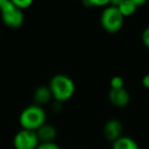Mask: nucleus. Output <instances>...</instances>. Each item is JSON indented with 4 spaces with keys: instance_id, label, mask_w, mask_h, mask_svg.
Instances as JSON below:
<instances>
[{
    "instance_id": "nucleus-6",
    "label": "nucleus",
    "mask_w": 149,
    "mask_h": 149,
    "mask_svg": "<svg viewBox=\"0 0 149 149\" xmlns=\"http://www.w3.org/2000/svg\"><path fill=\"white\" fill-rule=\"evenodd\" d=\"M103 133L108 141L113 143L123 136V125L118 120L112 118L105 123Z\"/></svg>"
},
{
    "instance_id": "nucleus-9",
    "label": "nucleus",
    "mask_w": 149,
    "mask_h": 149,
    "mask_svg": "<svg viewBox=\"0 0 149 149\" xmlns=\"http://www.w3.org/2000/svg\"><path fill=\"white\" fill-rule=\"evenodd\" d=\"M52 98L51 92H50L49 87L46 86H40L34 92V101L36 105H39L42 107V105L48 103L50 99Z\"/></svg>"
},
{
    "instance_id": "nucleus-12",
    "label": "nucleus",
    "mask_w": 149,
    "mask_h": 149,
    "mask_svg": "<svg viewBox=\"0 0 149 149\" xmlns=\"http://www.w3.org/2000/svg\"><path fill=\"white\" fill-rule=\"evenodd\" d=\"M125 80L120 76H116L110 80V87L111 89H122L125 88Z\"/></svg>"
},
{
    "instance_id": "nucleus-18",
    "label": "nucleus",
    "mask_w": 149,
    "mask_h": 149,
    "mask_svg": "<svg viewBox=\"0 0 149 149\" xmlns=\"http://www.w3.org/2000/svg\"><path fill=\"white\" fill-rule=\"evenodd\" d=\"M133 1H134L135 5H136L137 7L141 6V5H143V4H145V3H146V1H145V0H133Z\"/></svg>"
},
{
    "instance_id": "nucleus-4",
    "label": "nucleus",
    "mask_w": 149,
    "mask_h": 149,
    "mask_svg": "<svg viewBox=\"0 0 149 149\" xmlns=\"http://www.w3.org/2000/svg\"><path fill=\"white\" fill-rule=\"evenodd\" d=\"M1 17L4 25L11 29H17L24 24L25 15L24 11L17 8L13 1H3L2 6L0 7Z\"/></svg>"
},
{
    "instance_id": "nucleus-8",
    "label": "nucleus",
    "mask_w": 149,
    "mask_h": 149,
    "mask_svg": "<svg viewBox=\"0 0 149 149\" xmlns=\"http://www.w3.org/2000/svg\"><path fill=\"white\" fill-rule=\"evenodd\" d=\"M36 134H37V137L39 139L40 143L54 142L56 136H57L56 129L52 125H48V124H44L41 128L38 129L36 131Z\"/></svg>"
},
{
    "instance_id": "nucleus-2",
    "label": "nucleus",
    "mask_w": 149,
    "mask_h": 149,
    "mask_svg": "<svg viewBox=\"0 0 149 149\" xmlns=\"http://www.w3.org/2000/svg\"><path fill=\"white\" fill-rule=\"evenodd\" d=\"M45 110L39 105L31 104L27 106L19 116V124L22 128L29 131H36L46 124Z\"/></svg>"
},
{
    "instance_id": "nucleus-20",
    "label": "nucleus",
    "mask_w": 149,
    "mask_h": 149,
    "mask_svg": "<svg viewBox=\"0 0 149 149\" xmlns=\"http://www.w3.org/2000/svg\"><path fill=\"white\" fill-rule=\"evenodd\" d=\"M0 39H1V37H0Z\"/></svg>"
},
{
    "instance_id": "nucleus-5",
    "label": "nucleus",
    "mask_w": 149,
    "mask_h": 149,
    "mask_svg": "<svg viewBox=\"0 0 149 149\" xmlns=\"http://www.w3.org/2000/svg\"><path fill=\"white\" fill-rule=\"evenodd\" d=\"M39 144V139L34 131L22 129L13 138V146L15 149H37Z\"/></svg>"
},
{
    "instance_id": "nucleus-17",
    "label": "nucleus",
    "mask_w": 149,
    "mask_h": 149,
    "mask_svg": "<svg viewBox=\"0 0 149 149\" xmlns=\"http://www.w3.org/2000/svg\"><path fill=\"white\" fill-rule=\"evenodd\" d=\"M142 84H143V86H144L145 88L149 89V74H145L144 77H143V79H142Z\"/></svg>"
},
{
    "instance_id": "nucleus-10",
    "label": "nucleus",
    "mask_w": 149,
    "mask_h": 149,
    "mask_svg": "<svg viewBox=\"0 0 149 149\" xmlns=\"http://www.w3.org/2000/svg\"><path fill=\"white\" fill-rule=\"evenodd\" d=\"M110 4L113 5V6L118 7V10L120 11L123 15L125 17H130L133 13L136 11V9L138 7L135 5L134 1L133 0H127V1H111Z\"/></svg>"
},
{
    "instance_id": "nucleus-13",
    "label": "nucleus",
    "mask_w": 149,
    "mask_h": 149,
    "mask_svg": "<svg viewBox=\"0 0 149 149\" xmlns=\"http://www.w3.org/2000/svg\"><path fill=\"white\" fill-rule=\"evenodd\" d=\"M15 3V5L19 8L21 10H24V9L29 8L32 5V1L31 0H13V1Z\"/></svg>"
},
{
    "instance_id": "nucleus-3",
    "label": "nucleus",
    "mask_w": 149,
    "mask_h": 149,
    "mask_svg": "<svg viewBox=\"0 0 149 149\" xmlns=\"http://www.w3.org/2000/svg\"><path fill=\"white\" fill-rule=\"evenodd\" d=\"M124 15L120 13L118 7L109 4L104 7L100 17V24L105 32L109 34L118 33L124 25Z\"/></svg>"
},
{
    "instance_id": "nucleus-14",
    "label": "nucleus",
    "mask_w": 149,
    "mask_h": 149,
    "mask_svg": "<svg viewBox=\"0 0 149 149\" xmlns=\"http://www.w3.org/2000/svg\"><path fill=\"white\" fill-rule=\"evenodd\" d=\"M87 3L89 6H99V7H106L110 4L109 1L107 0H89L87 1Z\"/></svg>"
},
{
    "instance_id": "nucleus-16",
    "label": "nucleus",
    "mask_w": 149,
    "mask_h": 149,
    "mask_svg": "<svg viewBox=\"0 0 149 149\" xmlns=\"http://www.w3.org/2000/svg\"><path fill=\"white\" fill-rule=\"evenodd\" d=\"M142 42L144 44V46L149 49V27H147L146 29L143 31L142 33Z\"/></svg>"
},
{
    "instance_id": "nucleus-7",
    "label": "nucleus",
    "mask_w": 149,
    "mask_h": 149,
    "mask_svg": "<svg viewBox=\"0 0 149 149\" xmlns=\"http://www.w3.org/2000/svg\"><path fill=\"white\" fill-rule=\"evenodd\" d=\"M109 101L116 107H126L130 103L131 96L125 88L122 89H110L108 93Z\"/></svg>"
},
{
    "instance_id": "nucleus-11",
    "label": "nucleus",
    "mask_w": 149,
    "mask_h": 149,
    "mask_svg": "<svg viewBox=\"0 0 149 149\" xmlns=\"http://www.w3.org/2000/svg\"><path fill=\"white\" fill-rule=\"evenodd\" d=\"M112 149H140L137 142L128 136H122L112 143Z\"/></svg>"
},
{
    "instance_id": "nucleus-1",
    "label": "nucleus",
    "mask_w": 149,
    "mask_h": 149,
    "mask_svg": "<svg viewBox=\"0 0 149 149\" xmlns=\"http://www.w3.org/2000/svg\"><path fill=\"white\" fill-rule=\"evenodd\" d=\"M49 89L52 98H54L56 102L61 103L72 97L76 91V86L68 76L57 74L50 80Z\"/></svg>"
},
{
    "instance_id": "nucleus-19",
    "label": "nucleus",
    "mask_w": 149,
    "mask_h": 149,
    "mask_svg": "<svg viewBox=\"0 0 149 149\" xmlns=\"http://www.w3.org/2000/svg\"><path fill=\"white\" fill-rule=\"evenodd\" d=\"M3 1H4V0H0V7L2 6V4H3Z\"/></svg>"
},
{
    "instance_id": "nucleus-15",
    "label": "nucleus",
    "mask_w": 149,
    "mask_h": 149,
    "mask_svg": "<svg viewBox=\"0 0 149 149\" xmlns=\"http://www.w3.org/2000/svg\"><path fill=\"white\" fill-rule=\"evenodd\" d=\"M37 149H60V147L54 142H51V143H40V144L38 145Z\"/></svg>"
}]
</instances>
